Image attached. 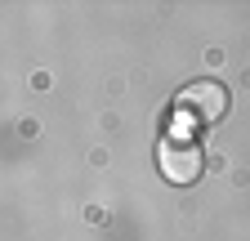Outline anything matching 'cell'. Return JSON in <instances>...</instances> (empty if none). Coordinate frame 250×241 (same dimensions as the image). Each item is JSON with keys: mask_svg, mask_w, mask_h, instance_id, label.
Here are the masks:
<instances>
[{"mask_svg": "<svg viewBox=\"0 0 250 241\" xmlns=\"http://www.w3.org/2000/svg\"><path fill=\"white\" fill-rule=\"evenodd\" d=\"M224 112H228V89L224 85H214V80L188 85L174 103V139H192V134L210 130Z\"/></svg>", "mask_w": 250, "mask_h": 241, "instance_id": "6da1fadb", "label": "cell"}, {"mask_svg": "<svg viewBox=\"0 0 250 241\" xmlns=\"http://www.w3.org/2000/svg\"><path fill=\"white\" fill-rule=\"evenodd\" d=\"M156 165H161V174L170 179V183H197L201 170H206V152L197 147V139H166L161 152H156Z\"/></svg>", "mask_w": 250, "mask_h": 241, "instance_id": "7a4b0ae2", "label": "cell"}]
</instances>
